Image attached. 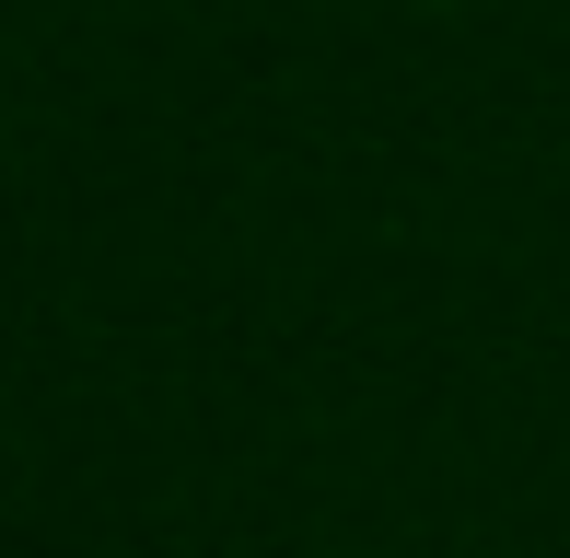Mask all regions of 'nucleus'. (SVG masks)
Segmentation results:
<instances>
[]
</instances>
